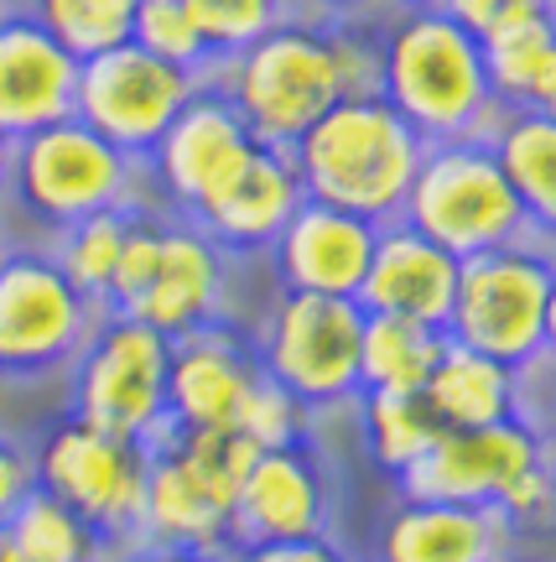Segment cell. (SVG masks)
I'll return each instance as SVG.
<instances>
[{
    "label": "cell",
    "instance_id": "1",
    "mask_svg": "<svg viewBox=\"0 0 556 562\" xmlns=\"http://www.w3.org/2000/svg\"><path fill=\"white\" fill-rule=\"evenodd\" d=\"M203 83H214L239 110L260 146H292L338 100L379 94L375 21H338L297 11L276 32L219 58Z\"/></svg>",
    "mask_w": 556,
    "mask_h": 562
},
{
    "label": "cell",
    "instance_id": "2",
    "mask_svg": "<svg viewBox=\"0 0 556 562\" xmlns=\"http://www.w3.org/2000/svg\"><path fill=\"white\" fill-rule=\"evenodd\" d=\"M375 37L379 100L427 146L489 136L499 110L484 74V42L468 37L438 5H390L375 21Z\"/></svg>",
    "mask_w": 556,
    "mask_h": 562
},
{
    "label": "cell",
    "instance_id": "3",
    "mask_svg": "<svg viewBox=\"0 0 556 562\" xmlns=\"http://www.w3.org/2000/svg\"><path fill=\"white\" fill-rule=\"evenodd\" d=\"M421 151H427V140L379 94L338 100L328 115H318L286 146L307 199L349 209L370 224L400 220Z\"/></svg>",
    "mask_w": 556,
    "mask_h": 562
},
{
    "label": "cell",
    "instance_id": "4",
    "mask_svg": "<svg viewBox=\"0 0 556 562\" xmlns=\"http://www.w3.org/2000/svg\"><path fill=\"white\" fill-rule=\"evenodd\" d=\"M104 209H157L146 161L120 151L79 115L53 121L11 146V193L0 214H21L26 224L58 235L63 224L104 214Z\"/></svg>",
    "mask_w": 556,
    "mask_h": 562
},
{
    "label": "cell",
    "instance_id": "5",
    "mask_svg": "<svg viewBox=\"0 0 556 562\" xmlns=\"http://www.w3.org/2000/svg\"><path fill=\"white\" fill-rule=\"evenodd\" d=\"M260 448L235 427H167L151 442L140 542L229 552L235 547L239 484Z\"/></svg>",
    "mask_w": 556,
    "mask_h": 562
},
{
    "label": "cell",
    "instance_id": "6",
    "mask_svg": "<svg viewBox=\"0 0 556 562\" xmlns=\"http://www.w3.org/2000/svg\"><path fill=\"white\" fill-rule=\"evenodd\" d=\"M400 220L421 229L432 245H442L447 256H457V261L499 250V245L531 240V220H525L515 188H510L504 167L495 161L484 136L432 140L421 151V167L411 178Z\"/></svg>",
    "mask_w": 556,
    "mask_h": 562
},
{
    "label": "cell",
    "instance_id": "7",
    "mask_svg": "<svg viewBox=\"0 0 556 562\" xmlns=\"http://www.w3.org/2000/svg\"><path fill=\"white\" fill-rule=\"evenodd\" d=\"M146 469L151 442L104 432L94 422L68 417L42 432L32 453V480L53 501L79 510L110 547V558H125L140 547V516H146Z\"/></svg>",
    "mask_w": 556,
    "mask_h": 562
},
{
    "label": "cell",
    "instance_id": "8",
    "mask_svg": "<svg viewBox=\"0 0 556 562\" xmlns=\"http://www.w3.org/2000/svg\"><path fill=\"white\" fill-rule=\"evenodd\" d=\"M546 240H515L457 261V292L447 313V339L468 344L489 360L525 370L546 355V286H552Z\"/></svg>",
    "mask_w": 556,
    "mask_h": 562
},
{
    "label": "cell",
    "instance_id": "9",
    "mask_svg": "<svg viewBox=\"0 0 556 562\" xmlns=\"http://www.w3.org/2000/svg\"><path fill=\"white\" fill-rule=\"evenodd\" d=\"M359 334L364 307L354 297L286 292L281 286L256 323V364L292 391L307 412H333L359 402Z\"/></svg>",
    "mask_w": 556,
    "mask_h": 562
},
{
    "label": "cell",
    "instance_id": "10",
    "mask_svg": "<svg viewBox=\"0 0 556 562\" xmlns=\"http://www.w3.org/2000/svg\"><path fill=\"white\" fill-rule=\"evenodd\" d=\"M110 307L83 297L47 245H5L0 256V375L37 381L79 360Z\"/></svg>",
    "mask_w": 556,
    "mask_h": 562
},
{
    "label": "cell",
    "instance_id": "11",
    "mask_svg": "<svg viewBox=\"0 0 556 562\" xmlns=\"http://www.w3.org/2000/svg\"><path fill=\"white\" fill-rule=\"evenodd\" d=\"M167 334L125 313H104L68 364V412L120 438L157 442L167 432Z\"/></svg>",
    "mask_w": 556,
    "mask_h": 562
},
{
    "label": "cell",
    "instance_id": "12",
    "mask_svg": "<svg viewBox=\"0 0 556 562\" xmlns=\"http://www.w3.org/2000/svg\"><path fill=\"white\" fill-rule=\"evenodd\" d=\"M203 89V74L146 53L136 42L104 47L79 63V89H73V115L94 125L120 151L146 161V151L161 140V131L178 121V110Z\"/></svg>",
    "mask_w": 556,
    "mask_h": 562
},
{
    "label": "cell",
    "instance_id": "13",
    "mask_svg": "<svg viewBox=\"0 0 556 562\" xmlns=\"http://www.w3.org/2000/svg\"><path fill=\"white\" fill-rule=\"evenodd\" d=\"M546 459V438L525 417L489 427H442V438L406 474H396L400 501L499 505V495Z\"/></svg>",
    "mask_w": 556,
    "mask_h": 562
},
{
    "label": "cell",
    "instance_id": "14",
    "mask_svg": "<svg viewBox=\"0 0 556 562\" xmlns=\"http://www.w3.org/2000/svg\"><path fill=\"white\" fill-rule=\"evenodd\" d=\"M256 146L260 140L239 121L235 104L224 100L214 83H203L198 94L178 110V121L161 131L157 146L146 151V182H151L157 209L193 214Z\"/></svg>",
    "mask_w": 556,
    "mask_h": 562
},
{
    "label": "cell",
    "instance_id": "15",
    "mask_svg": "<svg viewBox=\"0 0 556 562\" xmlns=\"http://www.w3.org/2000/svg\"><path fill=\"white\" fill-rule=\"evenodd\" d=\"M229 307V250L208 240L188 214H161V240L151 277L140 286L125 318H140L167 339H182L193 328L224 323Z\"/></svg>",
    "mask_w": 556,
    "mask_h": 562
},
{
    "label": "cell",
    "instance_id": "16",
    "mask_svg": "<svg viewBox=\"0 0 556 562\" xmlns=\"http://www.w3.org/2000/svg\"><path fill=\"white\" fill-rule=\"evenodd\" d=\"M333 526V474L318 448L302 438L256 453L239 484L235 542H286V537H328Z\"/></svg>",
    "mask_w": 556,
    "mask_h": 562
},
{
    "label": "cell",
    "instance_id": "17",
    "mask_svg": "<svg viewBox=\"0 0 556 562\" xmlns=\"http://www.w3.org/2000/svg\"><path fill=\"white\" fill-rule=\"evenodd\" d=\"M379 224L359 220L349 209L302 199L297 214L286 220L276 240H271V271L276 286L286 292H322V297H359V281L370 271V250H375Z\"/></svg>",
    "mask_w": 556,
    "mask_h": 562
},
{
    "label": "cell",
    "instance_id": "18",
    "mask_svg": "<svg viewBox=\"0 0 556 562\" xmlns=\"http://www.w3.org/2000/svg\"><path fill=\"white\" fill-rule=\"evenodd\" d=\"M79 58L47 26L11 5L0 16V136L21 140L73 115Z\"/></svg>",
    "mask_w": 556,
    "mask_h": 562
},
{
    "label": "cell",
    "instance_id": "19",
    "mask_svg": "<svg viewBox=\"0 0 556 562\" xmlns=\"http://www.w3.org/2000/svg\"><path fill=\"white\" fill-rule=\"evenodd\" d=\"M302 199L307 193H302L292 157L281 146H256L188 220L198 224L208 240H219L229 256H260L286 229Z\"/></svg>",
    "mask_w": 556,
    "mask_h": 562
},
{
    "label": "cell",
    "instance_id": "20",
    "mask_svg": "<svg viewBox=\"0 0 556 562\" xmlns=\"http://www.w3.org/2000/svg\"><path fill=\"white\" fill-rule=\"evenodd\" d=\"M515 542L499 505L396 501L375 531L370 562H510Z\"/></svg>",
    "mask_w": 556,
    "mask_h": 562
},
{
    "label": "cell",
    "instance_id": "21",
    "mask_svg": "<svg viewBox=\"0 0 556 562\" xmlns=\"http://www.w3.org/2000/svg\"><path fill=\"white\" fill-rule=\"evenodd\" d=\"M260 375L250 339L229 323H208L172 339L167 360V427H235L250 381Z\"/></svg>",
    "mask_w": 556,
    "mask_h": 562
},
{
    "label": "cell",
    "instance_id": "22",
    "mask_svg": "<svg viewBox=\"0 0 556 562\" xmlns=\"http://www.w3.org/2000/svg\"><path fill=\"white\" fill-rule=\"evenodd\" d=\"M457 292V256L432 245L406 220L379 224L370 271L359 281V307L364 313H390V318H417L432 328H447Z\"/></svg>",
    "mask_w": 556,
    "mask_h": 562
},
{
    "label": "cell",
    "instance_id": "23",
    "mask_svg": "<svg viewBox=\"0 0 556 562\" xmlns=\"http://www.w3.org/2000/svg\"><path fill=\"white\" fill-rule=\"evenodd\" d=\"M421 396L442 427H489V422L520 417V370L447 339Z\"/></svg>",
    "mask_w": 556,
    "mask_h": 562
},
{
    "label": "cell",
    "instance_id": "24",
    "mask_svg": "<svg viewBox=\"0 0 556 562\" xmlns=\"http://www.w3.org/2000/svg\"><path fill=\"white\" fill-rule=\"evenodd\" d=\"M484 140L515 188L520 209L531 220V235L556 245V115L499 110Z\"/></svg>",
    "mask_w": 556,
    "mask_h": 562
},
{
    "label": "cell",
    "instance_id": "25",
    "mask_svg": "<svg viewBox=\"0 0 556 562\" xmlns=\"http://www.w3.org/2000/svg\"><path fill=\"white\" fill-rule=\"evenodd\" d=\"M484 74H489L495 110L556 115V26H552V16L484 42Z\"/></svg>",
    "mask_w": 556,
    "mask_h": 562
},
{
    "label": "cell",
    "instance_id": "26",
    "mask_svg": "<svg viewBox=\"0 0 556 562\" xmlns=\"http://www.w3.org/2000/svg\"><path fill=\"white\" fill-rule=\"evenodd\" d=\"M447 334L417 318H390V313H364L359 334V391H390L411 396L427 385Z\"/></svg>",
    "mask_w": 556,
    "mask_h": 562
},
{
    "label": "cell",
    "instance_id": "27",
    "mask_svg": "<svg viewBox=\"0 0 556 562\" xmlns=\"http://www.w3.org/2000/svg\"><path fill=\"white\" fill-rule=\"evenodd\" d=\"M5 537L11 552L21 562H100L110 558V547L94 526L83 521L79 510H68L63 501H53L47 490H26L21 505L5 516ZM120 562V558H115Z\"/></svg>",
    "mask_w": 556,
    "mask_h": 562
},
{
    "label": "cell",
    "instance_id": "28",
    "mask_svg": "<svg viewBox=\"0 0 556 562\" xmlns=\"http://www.w3.org/2000/svg\"><path fill=\"white\" fill-rule=\"evenodd\" d=\"M359 438L364 453L385 469V474H406L411 463L442 438L438 412L427 406L421 391L411 396H390V391H359Z\"/></svg>",
    "mask_w": 556,
    "mask_h": 562
},
{
    "label": "cell",
    "instance_id": "29",
    "mask_svg": "<svg viewBox=\"0 0 556 562\" xmlns=\"http://www.w3.org/2000/svg\"><path fill=\"white\" fill-rule=\"evenodd\" d=\"M131 214L136 209H104V214L73 220L63 224L58 235H47V256L63 266V277L73 281L83 297H94L100 307L110 302V281H115L120 250H125V235H131Z\"/></svg>",
    "mask_w": 556,
    "mask_h": 562
},
{
    "label": "cell",
    "instance_id": "30",
    "mask_svg": "<svg viewBox=\"0 0 556 562\" xmlns=\"http://www.w3.org/2000/svg\"><path fill=\"white\" fill-rule=\"evenodd\" d=\"M21 11L47 26L73 58H94L104 47L131 42V16L136 0H21Z\"/></svg>",
    "mask_w": 556,
    "mask_h": 562
},
{
    "label": "cell",
    "instance_id": "31",
    "mask_svg": "<svg viewBox=\"0 0 556 562\" xmlns=\"http://www.w3.org/2000/svg\"><path fill=\"white\" fill-rule=\"evenodd\" d=\"M188 11H193L208 53L219 63L239 47L260 42L265 32H276L286 16H297L302 0H188Z\"/></svg>",
    "mask_w": 556,
    "mask_h": 562
},
{
    "label": "cell",
    "instance_id": "32",
    "mask_svg": "<svg viewBox=\"0 0 556 562\" xmlns=\"http://www.w3.org/2000/svg\"><path fill=\"white\" fill-rule=\"evenodd\" d=\"M131 42L167 63H178V68H193V74H208V68H214V53H208V42H203L188 0H136Z\"/></svg>",
    "mask_w": 556,
    "mask_h": 562
},
{
    "label": "cell",
    "instance_id": "33",
    "mask_svg": "<svg viewBox=\"0 0 556 562\" xmlns=\"http://www.w3.org/2000/svg\"><path fill=\"white\" fill-rule=\"evenodd\" d=\"M307 427H313V412L292 396V391H281L265 370H260L256 381H250V391H245V402H239L235 412V432L250 448H286V442H302L307 438Z\"/></svg>",
    "mask_w": 556,
    "mask_h": 562
},
{
    "label": "cell",
    "instance_id": "34",
    "mask_svg": "<svg viewBox=\"0 0 556 562\" xmlns=\"http://www.w3.org/2000/svg\"><path fill=\"white\" fill-rule=\"evenodd\" d=\"M438 11H447L468 37L489 42V37L515 32V26L541 21L546 16V0H438Z\"/></svg>",
    "mask_w": 556,
    "mask_h": 562
},
{
    "label": "cell",
    "instance_id": "35",
    "mask_svg": "<svg viewBox=\"0 0 556 562\" xmlns=\"http://www.w3.org/2000/svg\"><path fill=\"white\" fill-rule=\"evenodd\" d=\"M499 510H504V521L515 526V537H541V531H552L556 526V490H552V474H546V459L531 469V474H520L504 495H499Z\"/></svg>",
    "mask_w": 556,
    "mask_h": 562
},
{
    "label": "cell",
    "instance_id": "36",
    "mask_svg": "<svg viewBox=\"0 0 556 562\" xmlns=\"http://www.w3.org/2000/svg\"><path fill=\"white\" fill-rule=\"evenodd\" d=\"M229 562H354L333 537H286V542H235Z\"/></svg>",
    "mask_w": 556,
    "mask_h": 562
},
{
    "label": "cell",
    "instance_id": "37",
    "mask_svg": "<svg viewBox=\"0 0 556 562\" xmlns=\"http://www.w3.org/2000/svg\"><path fill=\"white\" fill-rule=\"evenodd\" d=\"M520 417L531 422L541 438L556 432V355H541L536 364L520 370Z\"/></svg>",
    "mask_w": 556,
    "mask_h": 562
},
{
    "label": "cell",
    "instance_id": "38",
    "mask_svg": "<svg viewBox=\"0 0 556 562\" xmlns=\"http://www.w3.org/2000/svg\"><path fill=\"white\" fill-rule=\"evenodd\" d=\"M32 484H37L32 480V448L21 438H11V432H0V521L16 510Z\"/></svg>",
    "mask_w": 556,
    "mask_h": 562
},
{
    "label": "cell",
    "instance_id": "39",
    "mask_svg": "<svg viewBox=\"0 0 556 562\" xmlns=\"http://www.w3.org/2000/svg\"><path fill=\"white\" fill-rule=\"evenodd\" d=\"M375 5H396V0H302V11H313V16H338V21H379Z\"/></svg>",
    "mask_w": 556,
    "mask_h": 562
},
{
    "label": "cell",
    "instance_id": "40",
    "mask_svg": "<svg viewBox=\"0 0 556 562\" xmlns=\"http://www.w3.org/2000/svg\"><path fill=\"white\" fill-rule=\"evenodd\" d=\"M120 562H229V552H193V547H157V542H140L136 552H125Z\"/></svg>",
    "mask_w": 556,
    "mask_h": 562
},
{
    "label": "cell",
    "instance_id": "41",
    "mask_svg": "<svg viewBox=\"0 0 556 562\" xmlns=\"http://www.w3.org/2000/svg\"><path fill=\"white\" fill-rule=\"evenodd\" d=\"M546 355H556V256H552V286H546Z\"/></svg>",
    "mask_w": 556,
    "mask_h": 562
},
{
    "label": "cell",
    "instance_id": "42",
    "mask_svg": "<svg viewBox=\"0 0 556 562\" xmlns=\"http://www.w3.org/2000/svg\"><path fill=\"white\" fill-rule=\"evenodd\" d=\"M11 146H16V140L0 136V209H5V193H11Z\"/></svg>",
    "mask_w": 556,
    "mask_h": 562
},
{
    "label": "cell",
    "instance_id": "43",
    "mask_svg": "<svg viewBox=\"0 0 556 562\" xmlns=\"http://www.w3.org/2000/svg\"><path fill=\"white\" fill-rule=\"evenodd\" d=\"M546 474H552V490H556V432L546 438Z\"/></svg>",
    "mask_w": 556,
    "mask_h": 562
},
{
    "label": "cell",
    "instance_id": "44",
    "mask_svg": "<svg viewBox=\"0 0 556 562\" xmlns=\"http://www.w3.org/2000/svg\"><path fill=\"white\" fill-rule=\"evenodd\" d=\"M11 558V537H5V521H0V562Z\"/></svg>",
    "mask_w": 556,
    "mask_h": 562
},
{
    "label": "cell",
    "instance_id": "45",
    "mask_svg": "<svg viewBox=\"0 0 556 562\" xmlns=\"http://www.w3.org/2000/svg\"><path fill=\"white\" fill-rule=\"evenodd\" d=\"M396 5H438V0H396Z\"/></svg>",
    "mask_w": 556,
    "mask_h": 562
},
{
    "label": "cell",
    "instance_id": "46",
    "mask_svg": "<svg viewBox=\"0 0 556 562\" xmlns=\"http://www.w3.org/2000/svg\"><path fill=\"white\" fill-rule=\"evenodd\" d=\"M546 16H552V26H556V0H546Z\"/></svg>",
    "mask_w": 556,
    "mask_h": 562
},
{
    "label": "cell",
    "instance_id": "47",
    "mask_svg": "<svg viewBox=\"0 0 556 562\" xmlns=\"http://www.w3.org/2000/svg\"><path fill=\"white\" fill-rule=\"evenodd\" d=\"M11 5H16V0H0V16H5V11H11Z\"/></svg>",
    "mask_w": 556,
    "mask_h": 562
},
{
    "label": "cell",
    "instance_id": "48",
    "mask_svg": "<svg viewBox=\"0 0 556 562\" xmlns=\"http://www.w3.org/2000/svg\"><path fill=\"white\" fill-rule=\"evenodd\" d=\"M0 256H5V235H0Z\"/></svg>",
    "mask_w": 556,
    "mask_h": 562
},
{
    "label": "cell",
    "instance_id": "49",
    "mask_svg": "<svg viewBox=\"0 0 556 562\" xmlns=\"http://www.w3.org/2000/svg\"><path fill=\"white\" fill-rule=\"evenodd\" d=\"M5 562H21V558H16V552H11V558H5Z\"/></svg>",
    "mask_w": 556,
    "mask_h": 562
},
{
    "label": "cell",
    "instance_id": "50",
    "mask_svg": "<svg viewBox=\"0 0 556 562\" xmlns=\"http://www.w3.org/2000/svg\"><path fill=\"white\" fill-rule=\"evenodd\" d=\"M510 562H531V558H510Z\"/></svg>",
    "mask_w": 556,
    "mask_h": 562
},
{
    "label": "cell",
    "instance_id": "51",
    "mask_svg": "<svg viewBox=\"0 0 556 562\" xmlns=\"http://www.w3.org/2000/svg\"><path fill=\"white\" fill-rule=\"evenodd\" d=\"M100 562H115V558H100Z\"/></svg>",
    "mask_w": 556,
    "mask_h": 562
},
{
    "label": "cell",
    "instance_id": "52",
    "mask_svg": "<svg viewBox=\"0 0 556 562\" xmlns=\"http://www.w3.org/2000/svg\"><path fill=\"white\" fill-rule=\"evenodd\" d=\"M0 381H5V375H0Z\"/></svg>",
    "mask_w": 556,
    "mask_h": 562
}]
</instances>
